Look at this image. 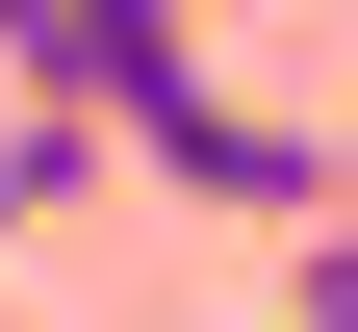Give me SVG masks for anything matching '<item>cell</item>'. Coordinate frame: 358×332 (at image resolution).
Returning <instances> with one entry per match:
<instances>
[{"label": "cell", "instance_id": "6da1fadb", "mask_svg": "<svg viewBox=\"0 0 358 332\" xmlns=\"http://www.w3.org/2000/svg\"><path fill=\"white\" fill-rule=\"evenodd\" d=\"M103 154H128V179H179V205H231V230H307V205H333V128H282V103H231L205 52H179L154 103L103 128Z\"/></svg>", "mask_w": 358, "mask_h": 332}, {"label": "cell", "instance_id": "7a4b0ae2", "mask_svg": "<svg viewBox=\"0 0 358 332\" xmlns=\"http://www.w3.org/2000/svg\"><path fill=\"white\" fill-rule=\"evenodd\" d=\"M179 26H231V0H0V77L77 103V128H128V103L179 77Z\"/></svg>", "mask_w": 358, "mask_h": 332}, {"label": "cell", "instance_id": "3957f363", "mask_svg": "<svg viewBox=\"0 0 358 332\" xmlns=\"http://www.w3.org/2000/svg\"><path fill=\"white\" fill-rule=\"evenodd\" d=\"M77 179H103V128H77V103H26V128H0V230H52Z\"/></svg>", "mask_w": 358, "mask_h": 332}, {"label": "cell", "instance_id": "277c9868", "mask_svg": "<svg viewBox=\"0 0 358 332\" xmlns=\"http://www.w3.org/2000/svg\"><path fill=\"white\" fill-rule=\"evenodd\" d=\"M256 332H358V205H307V230H282V307H256Z\"/></svg>", "mask_w": 358, "mask_h": 332}, {"label": "cell", "instance_id": "5b68a950", "mask_svg": "<svg viewBox=\"0 0 358 332\" xmlns=\"http://www.w3.org/2000/svg\"><path fill=\"white\" fill-rule=\"evenodd\" d=\"M231 332H256V307H231Z\"/></svg>", "mask_w": 358, "mask_h": 332}]
</instances>
